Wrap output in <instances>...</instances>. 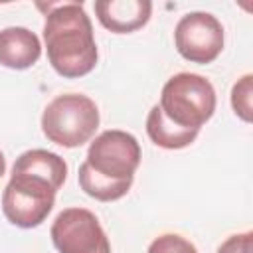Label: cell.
<instances>
[{
    "instance_id": "6da1fadb",
    "label": "cell",
    "mask_w": 253,
    "mask_h": 253,
    "mask_svg": "<svg viewBox=\"0 0 253 253\" xmlns=\"http://www.w3.org/2000/svg\"><path fill=\"white\" fill-rule=\"evenodd\" d=\"M65 178L67 164L59 154L43 148H32L20 154L2 194V211L6 219L22 229L43 223L53 210L55 194Z\"/></svg>"
},
{
    "instance_id": "7a4b0ae2",
    "label": "cell",
    "mask_w": 253,
    "mask_h": 253,
    "mask_svg": "<svg viewBox=\"0 0 253 253\" xmlns=\"http://www.w3.org/2000/svg\"><path fill=\"white\" fill-rule=\"evenodd\" d=\"M38 8L45 10L43 40L51 67L67 79L91 73L97 65V43L83 4L57 2Z\"/></svg>"
},
{
    "instance_id": "3957f363",
    "label": "cell",
    "mask_w": 253,
    "mask_h": 253,
    "mask_svg": "<svg viewBox=\"0 0 253 253\" xmlns=\"http://www.w3.org/2000/svg\"><path fill=\"white\" fill-rule=\"evenodd\" d=\"M138 164V140L125 130H105L91 142L77 180L87 196L99 202H113L130 190Z\"/></svg>"
},
{
    "instance_id": "277c9868",
    "label": "cell",
    "mask_w": 253,
    "mask_h": 253,
    "mask_svg": "<svg viewBox=\"0 0 253 253\" xmlns=\"http://www.w3.org/2000/svg\"><path fill=\"white\" fill-rule=\"evenodd\" d=\"M158 107L176 126L200 130L215 111V91L198 73H176L164 83Z\"/></svg>"
},
{
    "instance_id": "5b68a950",
    "label": "cell",
    "mask_w": 253,
    "mask_h": 253,
    "mask_svg": "<svg viewBox=\"0 0 253 253\" xmlns=\"http://www.w3.org/2000/svg\"><path fill=\"white\" fill-rule=\"evenodd\" d=\"M99 126V109L93 99L81 93L57 95L42 115V130L47 140L77 148L85 144Z\"/></svg>"
},
{
    "instance_id": "8992f818",
    "label": "cell",
    "mask_w": 253,
    "mask_h": 253,
    "mask_svg": "<svg viewBox=\"0 0 253 253\" xmlns=\"http://www.w3.org/2000/svg\"><path fill=\"white\" fill-rule=\"evenodd\" d=\"M49 235L59 253H111V243L99 219L85 208L59 211Z\"/></svg>"
},
{
    "instance_id": "52a82bcc",
    "label": "cell",
    "mask_w": 253,
    "mask_h": 253,
    "mask_svg": "<svg viewBox=\"0 0 253 253\" xmlns=\"http://www.w3.org/2000/svg\"><path fill=\"white\" fill-rule=\"evenodd\" d=\"M174 43L184 59L211 63L223 49V26L208 12H190L178 20Z\"/></svg>"
},
{
    "instance_id": "ba28073f",
    "label": "cell",
    "mask_w": 253,
    "mask_h": 253,
    "mask_svg": "<svg viewBox=\"0 0 253 253\" xmlns=\"http://www.w3.org/2000/svg\"><path fill=\"white\" fill-rule=\"evenodd\" d=\"M148 0H97L95 14L103 28L113 34H130L150 20Z\"/></svg>"
},
{
    "instance_id": "9c48e42d",
    "label": "cell",
    "mask_w": 253,
    "mask_h": 253,
    "mask_svg": "<svg viewBox=\"0 0 253 253\" xmlns=\"http://www.w3.org/2000/svg\"><path fill=\"white\" fill-rule=\"evenodd\" d=\"M42 55L38 36L22 26L0 30V65L8 69H28Z\"/></svg>"
},
{
    "instance_id": "30bf717a",
    "label": "cell",
    "mask_w": 253,
    "mask_h": 253,
    "mask_svg": "<svg viewBox=\"0 0 253 253\" xmlns=\"http://www.w3.org/2000/svg\"><path fill=\"white\" fill-rule=\"evenodd\" d=\"M146 132L150 136V140L160 146V148H166V150H180V148H186L190 146L198 132L200 130H194V128H182V126H176L172 121H168L164 117V113L160 111L158 105H154L146 117Z\"/></svg>"
},
{
    "instance_id": "8fae6325",
    "label": "cell",
    "mask_w": 253,
    "mask_h": 253,
    "mask_svg": "<svg viewBox=\"0 0 253 253\" xmlns=\"http://www.w3.org/2000/svg\"><path fill=\"white\" fill-rule=\"evenodd\" d=\"M251 99H253V75L247 73L231 89V107L235 115L245 123H251V117H253Z\"/></svg>"
},
{
    "instance_id": "7c38bea8",
    "label": "cell",
    "mask_w": 253,
    "mask_h": 253,
    "mask_svg": "<svg viewBox=\"0 0 253 253\" xmlns=\"http://www.w3.org/2000/svg\"><path fill=\"white\" fill-rule=\"evenodd\" d=\"M148 253H198V249L182 235L164 233L150 243Z\"/></svg>"
},
{
    "instance_id": "4fadbf2b",
    "label": "cell",
    "mask_w": 253,
    "mask_h": 253,
    "mask_svg": "<svg viewBox=\"0 0 253 253\" xmlns=\"http://www.w3.org/2000/svg\"><path fill=\"white\" fill-rule=\"evenodd\" d=\"M251 245H253V233L251 231L235 233V235L227 237L217 247V253H251Z\"/></svg>"
},
{
    "instance_id": "5bb4252c",
    "label": "cell",
    "mask_w": 253,
    "mask_h": 253,
    "mask_svg": "<svg viewBox=\"0 0 253 253\" xmlns=\"http://www.w3.org/2000/svg\"><path fill=\"white\" fill-rule=\"evenodd\" d=\"M4 172H6V158H4V154L0 152V178H2Z\"/></svg>"
}]
</instances>
